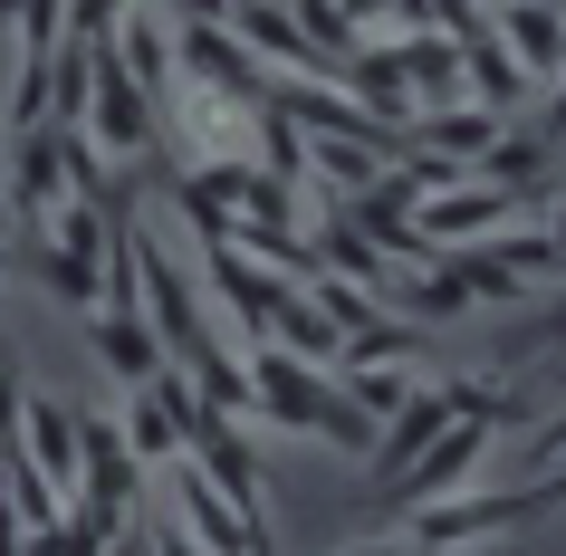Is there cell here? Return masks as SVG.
I'll return each mask as SVG.
<instances>
[{"label": "cell", "mask_w": 566, "mask_h": 556, "mask_svg": "<svg viewBox=\"0 0 566 556\" xmlns=\"http://www.w3.org/2000/svg\"><path fill=\"white\" fill-rule=\"evenodd\" d=\"M289 20H298V30H307V49H317V59H327V67H346V59H356V49H365V30H356V20H346V10H336V0H289Z\"/></svg>", "instance_id": "obj_27"}, {"label": "cell", "mask_w": 566, "mask_h": 556, "mask_svg": "<svg viewBox=\"0 0 566 556\" xmlns=\"http://www.w3.org/2000/svg\"><path fill=\"white\" fill-rule=\"evenodd\" d=\"M490 20H500L509 59L528 67V87H547V77L566 67V20H557V0H500Z\"/></svg>", "instance_id": "obj_14"}, {"label": "cell", "mask_w": 566, "mask_h": 556, "mask_svg": "<svg viewBox=\"0 0 566 556\" xmlns=\"http://www.w3.org/2000/svg\"><path fill=\"white\" fill-rule=\"evenodd\" d=\"M10 20H20V0H0V30H10Z\"/></svg>", "instance_id": "obj_39"}, {"label": "cell", "mask_w": 566, "mask_h": 556, "mask_svg": "<svg viewBox=\"0 0 566 556\" xmlns=\"http://www.w3.org/2000/svg\"><path fill=\"white\" fill-rule=\"evenodd\" d=\"M307 250H317V269H327V279H356V289H385V279H394V260L356 231V221H346V211H327V221L307 231Z\"/></svg>", "instance_id": "obj_20"}, {"label": "cell", "mask_w": 566, "mask_h": 556, "mask_svg": "<svg viewBox=\"0 0 566 556\" xmlns=\"http://www.w3.org/2000/svg\"><path fill=\"white\" fill-rule=\"evenodd\" d=\"M537 508H557L547 480H528V490H451V499H422V508H413V537H422V547H480V537L528 527Z\"/></svg>", "instance_id": "obj_3"}, {"label": "cell", "mask_w": 566, "mask_h": 556, "mask_svg": "<svg viewBox=\"0 0 566 556\" xmlns=\"http://www.w3.org/2000/svg\"><path fill=\"white\" fill-rule=\"evenodd\" d=\"M174 77H202V87L240 96V106H269V67L250 59L221 20H182V30H174Z\"/></svg>", "instance_id": "obj_9"}, {"label": "cell", "mask_w": 566, "mask_h": 556, "mask_svg": "<svg viewBox=\"0 0 566 556\" xmlns=\"http://www.w3.org/2000/svg\"><path fill=\"white\" fill-rule=\"evenodd\" d=\"M336 87L356 96V106H365L375 125H394V135H413V116H422V106H413V87H403V67H394V49H375V39H365V49H356L346 67H336Z\"/></svg>", "instance_id": "obj_15"}, {"label": "cell", "mask_w": 566, "mask_h": 556, "mask_svg": "<svg viewBox=\"0 0 566 556\" xmlns=\"http://www.w3.org/2000/svg\"><path fill=\"white\" fill-rule=\"evenodd\" d=\"M10 556H67V527L59 518H49V527H20V547H10Z\"/></svg>", "instance_id": "obj_34"}, {"label": "cell", "mask_w": 566, "mask_h": 556, "mask_svg": "<svg viewBox=\"0 0 566 556\" xmlns=\"http://www.w3.org/2000/svg\"><path fill=\"white\" fill-rule=\"evenodd\" d=\"M537 480H547V499H557V508H566V451H557V461H547V470H537Z\"/></svg>", "instance_id": "obj_37"}, {"label": "cell", "mask_w": 566, "mask_h": 556, "mask_svg": "<svg viewBox=\"0 0 566 556\" xmlns=\"http://www.w3.org/2000/svg\"><path fill=\"white\" fill-rule=\"evenodd\" d=\"M10 39H20V49H59V39H67V0H20Z\"/></svg>", "instance_id": "obj_30"}, {"label": "cell", "mask_w": 566, "mask_h": 556, "mask_svg": "<svg viewBox=\"0 0 566 556\" xmlns=\"http://www.w3.org/2000/svg\"><path fill=\"white\" fill-rule=\"evenodd\" d=\"M20 260L39 269V289L59 297V307H77V317L96 307V269H106V260H87V250H59L49 231H20Z\"/></svg>", "instance_id": "obj_21"}, {"label": "cell", "mask_w": 566, "mask_h": 556, "mask_svg": "<svg viewBox=\"0 0 566 556\" xmlns=\"http://www.w3.org/2000/svg\"><path fill=\"white\" fill-rule=\"evenodd\" d=\"M442 30H451V49H461V77H471V96L480 106H518V96H528V67L509 59V39H500V20H490V10H442Z\"/></svg>", "instance_id": "obj_10"}, {"label": "cell", "mask_w": 566, "mask_h": 556, "mask_svg": "<svg viewBox=\"0 0 566 556\" xmlns=\"http://www.w3.org/2000/svg\"><path fill=\"white\" fill-rule=\"evenodd\" d=\"M537 135H547V145H566V67L547 77V106H537Z\"/></svg>", "instance_id": "obj_32"}, {"label": "cell", "mask_w": 566, "mask_h": 556, "mask_svg": "<svg viewBox=\"0 0 566 556\" xmlns=\"http://www.w3.org/2000/svg\"><path fill=\"white\" fill-rule=\"evenodd\" d=\"M182 451H192V470H202L211 490L231 499L240 518H260V499H269V470H260V451H250V422H231V412H202Z\"/></svg>", "instance_id": "obj_6"}, {"label": "cell", "mask_w": 566, "mask_h": 556, "mask_svg": "<svg viewBox=\"0 0 566 556\" xmlns=\"http://www.w3.org/2000/svg\"><path fill=\"white\" fill-rule=\"evenodd\" d=\"M500 106H480V96H451V106H422L413 116V145H432V154H461V164H480V145L500 135Z\"/></svg>", "instance_id": "obj_19"}, {"label": "cell", "mask_w": 566, "mask_h": 556, "mask_svg": "<svg viewBox=\"0 0 566 556\" xmlns=\"http://www.w3.org/2000/svg\"><path fill=\"white\" fill-rule=\"evenodd\" d=\"M145 547H154V556H211V547H202V537H192V527H182V518H164V527H154V537H145Z\"/></svg>", "instance_id": "obj_33"}, {"label": "cell", "mask_w": 566, "mask_h": 556, "mask_svg": "<svg viewBox=\"0 0 566 556\" xmlns=\"http://www.w3.org/2000/svg\"><path fill=\"white\" fill-rule=\"evenodd\" d=\"M385 174V154L356 145V135H307V182H327V202L336 192H356V182Z\"/></svg>", "instance_id": "obj_25"}, {"label": "cell", "mask_w": 566, "mask_h": 556, "mask_svg": "<svg viewBox=\"0 0 566 556\" xmlns=\"http://www.w3.org/2000/svg\"><path fill=\"white\" fill-rule=\"evenodd\" d=\"M10 202H20V231H39L49 211L67 202V154H59V125H20L10 135Z\"/></svg>", "instance_id": "obj_11"}, {"label": "cell", "mask_w": 566, "mask_h": 556, "mask_svg": "<svg viewBox=\"0 0 566 556\" xmlns=\"http://www.w3.org/2000/svg\"><path fill=\"white\" fill-rule=\"evenodd\" d=\"M87 59H96V67H87V125H77V135H87L106 164H135V154H154V145H164V96L135 87V77H125V59L106 49V39H96Z\"/></svg>", "instance_id": "obj_2"}, {"label": "cell", "mask_w": 566, "mask_h": 556, "mask_svg": "<svg viewBox=\"0 0 566 556\" xmlns=\"http://www.w3.org/2000/svg\"><path fill=\"white\" fill-rule=\"evenodd\" d=\"M336 10H346V20H356V30H365V20H385L394 0H336Z\"/></svg>", "instance_id": "obj_36"}, {"label": "cell", "mask_w": 566, "mask_h": 556, "mask_svg": "<svg viewBox=\"0 0 566 556\" xmlns=\"http://www.w3.org/2000/svg\"><path fill=\"white\" fill-rule=\"evenodd\" d=\"M394 67H403V87H413V106H451V96H471V77H461V49H451L442 20H422L403 49H394Z\"/></svg>", "instance_id": "obj_17"}, {"label": "cell", "mask_w": 566, "mask_h": 556, "mask_svg": "<svg viewBox=\"0 0 566 556\" xmlns=\"http://www.w3.org/2000/svg\"><path fill=\"white\" fill-rule=\"evenodd\" d=\"M442 422H451V394H442V384H413V394H403V403L385 412L375 451H365V461H375V480L394 490V480H403V461H413V451H422L432 432H442Z\"/></svg>", "instance_id": "obj_13"}, {"label": "cell", "mask_w": 566, "mask_h": 556, "mask_svg": "<svg viewBox=\"0 0 566 556\" xmlns=\"http://www.w3.org/2000/svg\"><path fill=\"white\" fill-rule=\"evenodd\" d=\"M202 279H211V297L250 326V346H269V336H279V307H289V289H298V279H279V269L240 260L231 240H202Z\"/></svg>", "instance_id": "obj_7"}, {"label": "cell", "mask_w": 566, "mask_h": 556, "mask_svg": "<svg viewBox=\"0 0 566 556\" xmlns=\"http://www.w3.org/2000/svg\"><path fill=\"white\" fill-rule=\"evenodd\" d=\"M182 375H192V394H202V412H231V422H250V365H240L221 336H211L202 355H182Z\"/></svg>", "instance_id": "obj_23"}, {"label": "cell", "mask_w": 566, "mask_h": 556, "mask_svg": "<svg viewBox=\"0 0 566 556\" xmlns=\"http://www.w3.org/2000/svg\"><path fill=\"white\" fill-rule=\"evenodd\" d=\"M250 145H260V174L307 182V125L289 116V106H260V116H250Z\"/></svg>", "instance_id": "obj_26"}, {"label": "cell", "mask_w": 566, "mask_h": 556, "mask_svg": "<svg viewBox=\"0 0 566 556\" xmlns=\"http://www.w3.org/2000/svg\"><path fill=\"white\" fill-rule=\"evenodd\" d=\"M49 59L59 49H20V67H10V135L20 125H49Z\"/></svg>", "instance_id": "obj_28"}, {"label": "cell", "mask_w": 566, "mask_h": 556, "mask_svg": "<svg viewBox=\"0 0 566 556\" xmlns=\"http://www.w3.org/2000/svg\"><path fill=\"white\" fill-rule=\"evenodd\" d=\"M490 250H500V269H518V279H557V250H547V231H518V221H500L490 231Z\"/></svg>", "instance_id": "obj_29"}, {"label": "cell", "mask_w": 566, "mask_h": 556, "mask_svg": "<svg viewBox=\"0 0 566 556\" xmlns=\"http://www.w3.org/2000/svg\"><path fill=\"white\" fill-rule=\"evenodd\" d=\"M116 10H135V0H67V39H77V49H96V39L116 30Z\"/></svg>", "instance_id": "obj_31"}, {"label": "cell", "mask_w": 566, "mask_h": 556, "mask_svg": "<svg viewBox=\"0 0 566 556\" xmlns=\"http://www.w3.org/2000/svg\"><path fill=\"white\" fill-rule=\"evenodd\" d=\"M442 269L471 289V307H480V297H490V307H518V297H528V279H518V269H500V250H490V240H451Z\"/></svg>", "instance_id": "obj_24"}, {"label": "cell", "mask_w": 566, "mask_h": 556, "mask_svg": "<svg viewBox=\"0 0 566 556\" xmlns=\"http://www.w3.org/2000/svg\"><path fill=\"white\" fill-rule=\"evenodd\" d=\"M547 250H557V279H566V202L547 211Z\"/></svg>", "instance_id": "obj_35"}, {"label": "cell", "mask_w": 566, "mask_h": 556, "mask_svg": "<svg viewBox=\"0 0 566 556\" xmlns=\"http://www.w3.org/2000/svg\"><path fill=\"white\" fill-rule=\"evenodd\" d=\"M490 441H500V422H480V412H451L442 432H432L413 461H403V480H394V508H422V499L471 490L480 461H490Z\"/></svg>", "instance_id": "obj_4"}, {"label": "cell", "mask_w": 566, "mask_h": 556, "mask_svg": "<svg viewBox=\"0 0 566 556\" xmlns=\"http://www.w3.org/2000/svg\"><path fill=\"white\" fill-rule=\"evenodd\" d=\"M10 441H20V451L49 470V490H59V499L77 490V412H67V403H49V394H20V432H10Z\"/></svg>", "instance_id": "obj_16"}, {"label": "cell", "mask_w": 566, "mask_h": 556, "mask_svg": "<svg viewBox=\"0 0 566 556\" xmlns=\"http://www.w3.org/2000/svg\"><path fill=\"white\" fill-rule=\"evenodd\" d=\"M346 556H394V547H385V537H365V547H346Z\"/></svg>", "instance_id": "obj_38"}, {"label": "cell", "mask_w": 566, "mask_h": 556, "mask_svg": "<svg viewBox=\"0 0 566 556\" xmlns=\"http://www.w3.org/2000/svg\"><path fill=\"white\" fill-rule=\"evenodd\" d=\"M528 202H547V192H500V182H451V192H422L413 202V221H422V240L432 250H451V240H490L500 221H518Z\"/></svg>", "instance_id": "obj_8"}, {"label": "cell", "mask_w": 566, "mask_h": 556, "mask_svg": "<svg viewBox=\"0 0 566 556\" xmlns=\"http://www.w3.org/2000/svg\"><path fill=\"white\" fill-rule=\"evenodd\" d=\"M413 182H403V164H385V174L375 182H356V192H336V211H346V221H356L365 240H375V250H385L394 269H422L432 260V240H422V221H413Z\"/></svg>", "instance_id": "obj_5"}, {"label": "cell", "mask_w": 566, "mask_h": 556, "mask_svg": "<svg viewBox=\"0 0 566 556\" xmlns=\"http://www.w3.org/2000/svg\"><path fill=\"white\" fill-rule=\"evenodd\" d=\"M87 346H96V365H106L116 384H154L164 375V336H154L145 307H87Z\"/></svg>", "instance_id": "obj_12"}, {"label": "cell", "mask_w": 566, "mask_h": 556, "mask_svg": "<svg viewBox=\"0 0 566 556\" xmlns=\"http://www.w3.org/2000/svg\"><path fill=\"white\" fill-rule=\"evenodd\" d=\"M106 49L125 59V77H135V87H154V96L174 87V39H164V20H154V10H116Z\"/></svg>", "instance_id": "obj_22"}, {"label": "cell", "mask_w": 566, "mask_h": 556, "mask_svg": "<svg viewBox=\"0 0 566 556\" xmlns=\"http://www.w3.org/2000/svg\"><path fill=\"white\" fill-rule=\"evenodd\" d=\"M250 365V422H269V432H307V441H336V451H375V412L346 394V384L327 375V365H307V355H289V346H250L240 355Z\"/></svg>", "instance_id": "obj_1"}, {"label": "cell", "mask_w": 566, "mask_h": 556, "mask_svg": "<svg viewBox=\"0 0 566 556\" xmlns=\"http://www.w3.org/2000/svg\"><path fill=\"white\" fill-rule=\"evenodd\" d=\"M547 135H537V125H500V135H490V145H480V164L471 174L480 182H500V192H547Z\"/></svg>", "instance_id": "obj_18"}]
</instances>
